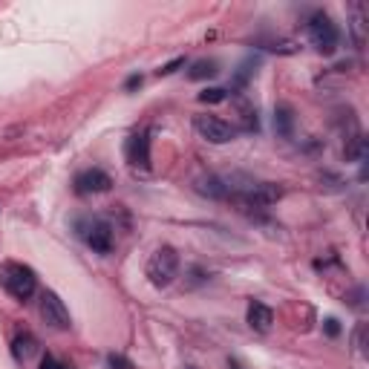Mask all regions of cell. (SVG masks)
Here are the masks:
<instances>
[{
  "instance_id": "3",
  "label": "cell",
  "mask_w": 369,
  "mask_h": 369,
  "mask_svg": "<svg viewBox=\"0 0 369 369\" xmlns=\"http://www.w3.org/2000/svg\"><path fill=\"white\" fill-rule=\"evenodd\" d=\"M306 32H309V41L312 46L317 49V53H335L337 43H340V29H337V23L323 12V9H317L309 15L306 20Z\"/></svg>"
},
{
  "instance_id": "2",
  "label": "cell",
  "mask_w": 369,
  "mask_h": 369,
  "mask_svg": "<svg viewBox=\"0 0 369 369\" xmlns=\"http://www.w3.org/2000/svg\"><path fill=\"white\" fill-rule=\"evenodd\" d=\"M179 265H182V260H179V251L174 245H159V249L151 254V260H147L144 274L156 288H167L179 277Z\"/></svg>"
},
{
  "instance_id": "18",
  "label": "cell",
  "mask_w": 369,
  "mask_h": 369,
  "mask_svg": "<svg viewBox=\"0 0 369 369\" xmlns=\"http://www.w3.org/2000/svg\"><path fill=\"white\" fill-rule=\"evenodd\" d=\"M352 12H355V18H352V35H355V43L361 46L363 43V6L355 4Z\"/></svg>"
},
{
  "instance_id": "17",
  "label": "cell",
  "mask_w": 369,
  "mask_h": 369,
  "mask_svg": "<svg viewBox=\"0 0 369 369\" xmlns=\"http://www.w3.org/2000/svg\"><path fill=\"white\" fill-rule=\"evenodd\" d=\"M225 98H228V90H223V87H211V90L200 92V102L202 104H219V102H225Z\"/></svg>"
},
{
  "instance_id": "13",
  "label": "cell",
  "mask_w": 369,
  "mask_h": 369,
  "mask_svg": "<svg viewBox=\"0 0 369 369\" xmlns=\"http://www.w3.org/2000/svg\"><path fill=\"white\" fill-rule=\"evenodd\" d=\"M219 76V64L214 58H202V61H193L190 69H188V78L190 81H205V78H214Z\"/></svg>"
},
{
  "instance_id": "11",
  "label": "cell",
  "mask_w": 369,
  "mask_h": 369,
  "mask_svg": "<svg viewBox=\"0 0 369 369\" xmlns=\"http://www.w3.org/2000/svg\"><path fill=\"white\" fill-rule=\"evenodd\" d=\"M193 188L202 196H208V200H228V193H231V185L219 176H202V179H196Z\"/></svg>"
},
{
  "instance_id": "1",
  "label": "cell",
  "mask_w": 369,
  "mask_h": 369,
  "mask_svg": "<svg viewBox=\"0 0 369 369\" xmlns=\"http://www.w3.org/2000/svg\"><path fill=\"white\" fill-rule=\"evenodd\" d=\"M0 286H4L6 294H12L15 300L27 303L38 291V274H35V268L27 265V263L6 260V263H0Z\"/></svg>"
},
{
  "instance_id": "10",
  "label": "cell",
  "mask_w": 369,
  "mask_h": 369,
  "mask_svg": "<svg viewBox=\"0 0 369 369\" xmlns=\"http://www.w3.org/2000/svg\"><path fill=\"white\" fill-rule=\"evenodd\" d=\"M245 321H249V326L254 332H268V329H272V323H274V312L268 309L265 303H260V300H251L249 312H245Z\"/></svg>"
},
{
  "instance_id": "19",
  "label": "cell",
  "mask_w": 369,
  "mask_h": 369,
  "mask_svg": "<svg viewBox=\"0 0 369 369\" xmlns=\"http://www.w3.org/2000/svg\"><path fill=\"white\" fill-rule=\"evenodd\" d=\"M41 369H72V366L61 363L55 355H43V358H41Z\"/></svg>"
},
{
  "instance_id": "14",
  "label": "cell",
  "mask_w": 369,
  "mask_h": 369,
  "mask_svg": "<svg viewBox=\"0 0 369 369\" xmlns=\"http://www.w3.org/2000/svg\"><path fill=\"white\" fill-rule=\"evenodd\" d=\"M274 130L280 133V136H291V130H294V110L288 107V104H277L274 107Z\"/></svg>"
},
{
  "instance_id": "5",
  "label": "cell",
  "mask_w": 369,
  "mask_h": 369,
  "mask_svg": "<svg viewBox=\"0 0 369 369\" xmlns=\"http://www.w3.org/2000/svg\"><path fill=\"white\" fill-rule=\"evenodd\" d=\"M228 196H234L242 208H268L283 196V188L274 182H249V185L231 190Z\"/></svg>"
},
{
  "instance_id": "20",
  "label": "cell",
  "mask_w": 369,
  "mask_h": 369,
  "mask_svg": "<svg viewBox=\"0 0 369 369\" xmlns=\"http://www.w3.org/2000/svg\"><path fill=\"white\" fill-rule=\"evenodd\" d=\"M179 67H185V58H174L170 64H165V67L159 69V76H170V72H176Z\"/></svg>"
},
{
  "instance_id": "21",
  "label": "cell",
  "mask_w": 369,
  "mask_h": 369,
  "mask_svg": "<svg viewBox=\"0 0 369 369\" xmlns=\"http://www.w3.org/2000/svg\"><path fill=\"white\" fill-rule=\"evenodd\" d=\"M363 332H366V326L361 323V326L355 329V335H352V343H355V349H358V352H363Z\"/></svg>"
},
{
  "instance_id": "16",
  "label": "cell",
  "mask_w": 369,
  "mask_h": 369,
  "mask_svg": "<svg viewBox=\"0 0 369 369\" xmlns=\"http://www.w3.org/2000/svg\"><path fill=\"white\" fill-rule=\"evenodd\" d=\"M242 130L245 133H257L260 130V118H257V110L254 107H242Z\"/></svg>"
},
{
  "instance_id": "15",
  "label": "cell",
  "mask_w": 369,
  "mask_h": 369,
  "mask_svg": "<svg viewBox=\"0 0 369 369\" xmlns=\"http://www.w3.org/2000/svg\"><path fill=\"white\" fill-rule=\"evenodd\" d=\"M257 64H260L257 58L242 61V64H239V72H237V78H234V87H245V84H249V78H251L254 72H257V69H251V67H257Z\"/></svg>"
},
{
  "instance_id": "12",
  "label": "cell",
  "mask_w": 369,
  "mask_h": 369,
  "mask_svg": "<svg viewBox=\"0 0 369 369\" xmlns=\"http://www.w3.org/2000/svg\"><path fill=\"white\" fill-rule=\"evenodd\" d=\"M12 352H15L18 361L27 363L32 355H38V337H35L32 332H20V335L12 340Z\"/></svg>"
},
{
  "instance_id": "9",
  "label": "cell",
  "mask_w": 369,
  "mask_h": 369,
  "mask_svg": "<svg viewBox=\"0 0 369 369\" xmlns=\"http://www.w3.org/2000/svg\"><path fill=\"white\" fill-rule=\"evenodd\" d=\"M125 156L133 167H151V136L147 133H133L125 141Z\"/></svg>"
},
{
  "instance_id": "24",
  "label": "cell",
  "mask_w": 369,
  "mask_h": 369,
  "mask_svg": "<svg viewBox=\"0 0 369 369\" xmlns=\"http://www.w3.org/2000/svg\"><path fill=\"white\" fill-rule=\"evenodd\" d=\"M228 369H245V366H242L237 358H228Z\"/></svg>"
},
{
  "instance_id": "7",
  "label": "cell",
  "mask_w": 369,
  "mask_h": 369,
  "mask_svg": "<svg viewBox=\"0 0 369 369\" xmlns=\"http://www.w3.org/2000/svg\"><path fill=\"white\" fill-rule=\"evenodd\" d=\"M193 130L211 144H228L237 136V127H231L228 121L216 116H193Z\"/></svg>"
},
{
  "instance_id": "22",
  "label": "cell",
  "mask_w": 369,
  "mask_h": 369,
  "mask_svg": "<svg viewBox=\"0 0 369 369\" xmlns=\"http://www.w3.org/2000/svg\"><path fill=\"white\" fill-rule=\"evenodd\" d=\"M326 335H329V337H337V335H340V326H337L335 317H329V321H326Z\"/></svg>"
},
{
  "instance_id": "25",
  "label": "cell",
  "mask_w": 369,
  "mask_h": 369,
  "mask_svg": "<svg viewBox=\"0 0 369 369\" xmlns=\"http://www.w3.org/2000/svg\"><path fill=\"white\" fill-rule=\"evenodd\" d=\"M188 369H196V366H188Z\"/></svg>"
},
{
  "instance_id": "23",
  "label": "cell",
  "mask_w": 369,
  "mask_h": 369,
  "mask_svg": "<svg viewBox=\"0 0 369 369\" xmlns=\"http://www.w3.org/2000/svg\"><path fill=\"white\" fill-rule=\"evenodd\" d=\"M136 87H141V76H139V72H133V76L127 78V84H125V90L130 92V90H136Z\"/></svg>"
},
{
  "instance_id": "6",
  "label": "cell",
  "mask_w": 369,
  "mask_h": 369,
  "mask_svg": "<svg viewBox=\"0 0 369 369\" xmlns=\"http://www.w3.org/2000/svg\"><path fill=\"white\" fill-rule=\"evenodd\" d=\"M41 317L46 321V326H53L58 332H67L72 326V317H69V309L67 303L58 298L55 291H41Z\"/></svg>"
},
{
  "instance_id": "8",
  "label": "cell",
  "mask_w": 369,
  "mask_h": 369,
  "mask_svg": "<svg viewBox=\"0 0 369 369\" xmlns=\"http://www.w3.org/2000/svg\"><path fill=\"white\" fill-rule=\"evenodd\" d=\"M113 188V176L102 167H87L72 179V190L78 196H92V193H107Z\"/></svg>"
},
{
  "instance_id": "4",
  "label": "cell",
  "mask_w": 369,
  "mask_h": 369,
  "mask_svg": "<svg viewBox=\"0 0 369 369\" xmlns=\"http://www.w3.org/2000/svg\"><path fill=\"white\" fill-rule=\"evenodd\" d=\"M78 237L90 245L95 254H110L113 251V225L107 223L104 216H87L76 223Z\"/></svg>"
}]
</instances>
